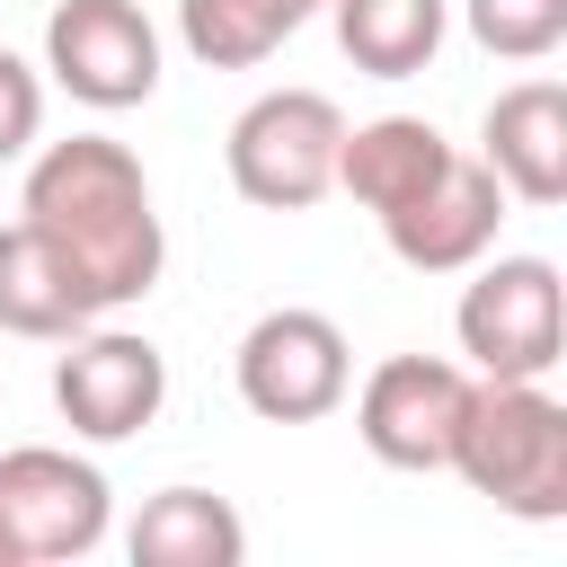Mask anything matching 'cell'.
<instances>
[{"instance_id":"e0dca14e","label":"cell","mask_w":567,"mask_h":567,"mask_svg":"<svg viewBox=\"0 0 567 567\" xmlns=\"http://www.w3.org/2000/svg\"><path fill=\"white\" fill-rule=\"evenodd\" d=\"M461 18L496 62H549L567 44V0H461Z\"/></svg>"},{"instance_id":"ba28073f","label":"cell","mask_w":567,"mask_h":567,"mask_svg":"<svg viewBox=\"0 0 567 567\" xmlns=\"http://www.w3.org/2000/svg\"><path fill=\"white\" fill-rule=\"evenodd\" d=\"M53 408L80 443H133L159 408H168V354L133 328H80L62 337V363H53Z\"/></svg>"},{"instance_id":"6da1fadb","label":"cell","mask_w":567,"mask_h":567,"mask_svg":"<svg viewBox=\"0 0 567 567\" xmlns=\"http://www.w3.org/2000/svg\"><path fill=\"white\" fill-rule=\"evenodd\" d=\"M27 230L62 257V275L89 292V310H124L159 284L168 266V230H159V204H151V177L142 159L115 142V133H71V142H44L27 159V195H18Z\"/></svg>"},{"instance_id":"ac0fdd59","label":"cell","mask_w":567,"mask_h":567,"mask_svg":"<svg viewBox=\"0 0 567 567\" xmlns=\"http://www.w3.org/2000/svg\"><path fill=\"white\" fill-rule=\"evenodd\" d=\"M35 133H44V80L0 44V168H9V159H27V151H35Z\"/></svg>"},{"instance_id":"9a60e30c","label":"cell","mask_w":567,"mask_h":567,"mask_svg":"<svg viewBox=\"0 0 567 567\" xmlns=\"http://www.w3.org/2000/svg\"><path fill=\"white\" fill-rule=\"evenodd\" d=\"M337 18V53L372 80H416L434 53H443V27H452V0H328Z\"/></svg>"},{"instance_id":"5b68a950","label":"cell","mask_w":567,"mask_h":567,"mask_svg":"<svg viewBox=\"0 0 567 567\" xmlns=\"http://www.w3.org/2000/svg\"><path fill=\"white\" fill-rule=\"evenodd\" d=\"M461 354L478 363V381H549L558 354H567V292H558V266L549 257H478L461 310Z\"/></svg>"},{"instance_id":"d6986e66","label":"cell","mask_w":567,"mask_h":567,"mask_svg":"<svg viewBox=\"0 0 567 567\" xmlns=\"http://www.w3.org/2000/svg\"><path fill=\"white\" fill-rule=\"evenodd\" d=\"M284 9H292V18H301V27H310V18H319V9H328V0H284Z\"/></svg>"},{"instance_id":"2e32d148","label":"cell","mask_w":567,"mask_h":567,"mask_svg":"<svg viewBox=\"0 0 567 567\" xmlns=\"http://www.w3.org/2000/svg\"><path fill=\"white\" fill-rule=\"evenodd\" d=\"M301 18L284 0H177V35L204 71H257Z\"/></svg>"},{"instance_id":"3957f363","label":"cell","mask_w":567,"mask_h":567,"mask_svg":"<svg viewBox=\"0 0 567 567\" xmlns=\"http://www.w3.org/2000/svg\"><path fill=\"white\" fill-rule=\"evenodd\" d=\"M106 523H115V496L97 461L62 443L0 452V567H71L106 540Z\"/></svg>"},{"instance_id":"7a4b0ae2","label":"cell","mask_w":567,"mask_h":567,"mask_svg":"<svg viewBox=\"0 0 567 567\" xmlns=\"http://www.w3.org/2000/svg\"><path fill=\"white\" fill-rule=\"evenodd\" d=\"M452 470L496 514L558 523L567 514V408L540 381H470V416H461Z\"/></svg>"},{"instance_id":"277c9868","label":"cell","mask_w":567,"mask_h":567,"mask_svg":"<svg viewBox=\"0 0 567 567\" xmlns=\"http://www.w3.org/2000/svg\"><path fill=\"white\" fill-rule=\"evenodd\" d=\"M337 142L346 115L328 89H266L257 106H239L221 159L257 213H310L319 195H337Z\"/></svg>"},{"instance_id":"4fadbf2b","label":"cell","mask_w":567,"mask_h":567,"mask_svg":"<svg viewBox=\"0 0 567 567\" xmlns=\"http://www.w3.org/2000/svg\"><path fill=\"white\" fill-rule=\"evenodd\" d=\"M124 549H133V567H239L248 558V523L213 487H159L133 514Z\"/></svg>"},{"instance_id":"8fae6325","label":"cell","mask_w":567,"mask_h":567,"mask_svg":"<svg viewBox=\"0 0 567 567\" xmlns=\"http://www.w3.org/2000/svg\"><path fill=\"white\" fill-rule=\"evenodd\" d=\"M478 159L496 168V186L532 213L567 204V89L558 80H514L496 89L487 124H478Z\"/></svg>"},{"instance_id":"7c38bea8","label":"cell","mask_w":567,"mask_h":567,"mask_svg":"<svg viewBox=\"0 0 567 567\" xmlns=\"http://www.w3.org/2000/svg\"><path fill=\"white\" fill-rule=\"evenodd\" d=\"M443 159H452V142H443L425 115H372V124H346V142H337V186L381 221V213L416 204V195L443 177Z\"/></svg>"},{"instance_id":"9c48e42d","label":"cell","mask_w":567,"mask_h":567,"mask_svg":"<svg viewBox=\"0 0 567 567\" xmlns=\"http://www.w3.org/2000/svg\"><path fill=\"white\" fill-rule=\"evenodd\" d=\"M44 71L97 115H124L159 89V27L142 0H62L44 18Z\"/></svg>"},{"instance_id":"30bf717a","label":"cell","mask_w":567,"mask_h":567,"mask_svg":"<svg viewBox=\"0 0 567 567\" xmlns=\"http://www.w3.org/2000/svg\"><path fill=\"white\" fill-rule=\"evenodd\" d=\"M505 204H514V195L496 186V168H487V159H470V151H452V159H443V177H434L416 204L381 213V239H390V257H399V266H416V275H470V266L496 248Z\"/></svg>"},{"instance_id":"8992f818","label":"cell","mask_w":567,"mask_h":567,"mask_svg":"<svg viewBox=\"0 0 567 567\" xmlns=\"http://www.w3.org/2000/svg\"><path fill=\"white\" fill-rule=\"evenodd\" d=\"M230 381H239L248 416L319 425L354 390V346H346V328L328 310H266V319H248V337L230 354Z\"/></svg>"},{"instance_id":"52a82bcc","label":"cell","mask_w":567,"mask_h":567,"mask_svg":"<svg viewBox=\"0 0 567 567\" xmlns=\"http://www.w3.org/2000/svg\"><path fill=\"white\" fill-rule=\"evenodd\" d=\"M461 416H470V372L443 354H390L354 390V434L381 470H452Z\"/></svg>"},{"instance_id":"5bb4252c","label":"cell","mask_w":567,"mask_h":567,"mask_svg":"<svg viewBox=\"0 0 567 567\" xmlns=\"http://www.w3.org/2000/svg\"><path fill=\"white\" fill-rule=\"evenodd\" d=\"M97 310H89V292L62 275V257L27 230V221H9L0 230V328L9 337H35V346H62V337H80Z\"/></svg>"}]
</instances>
